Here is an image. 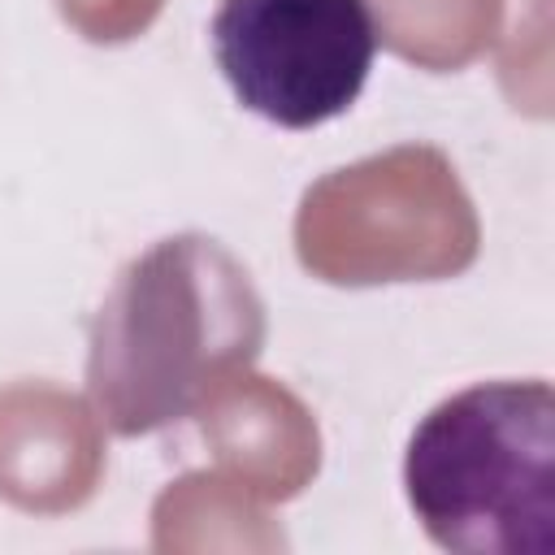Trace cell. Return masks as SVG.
<instances>
[{"instance_id":"cell-1","label":"cell","mask_w":555,"mask_h":555,"mask_svg":"<svg viewBox=\"0 0 555 555\" xmlns=\"http://www.w3.org/2000/svg\"><path fill=\"white\" fill-rule=\"evenodd\" d=\"M403 490L421 529L460 555H555V395L481 382L412 434Z\"/></svg>"},{"instance_id":"cell-2","label":"cell","mask_w":555,"mask_h":555,"mask_svg":"<svg viewBox=\"0 0 555 555\" xmlns=\"http://www.w3.org/2000/svg\"><path fill=\"white\" fill-rule=\"evenodd\" d=\"M212 56L243 108L308 130L364 91L377 22L369 0H221Z\"/></svg>"}]
</instances>
